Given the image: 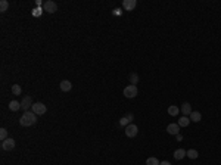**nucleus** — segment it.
<instances>
[{"mask_svg":"<svg viewBox=\"0 0 221 165\" xmlns=\"http://www.w3.org/2000/svg\"><path fill=\"white\" fill-rule=\"evenodd\" d=\"M37 122V115L33 112V111H27L24 112V115L19 118V124L22 127H31Z\"/></svg>","mask_w":221,"mask_h":165,"instance_id":"obj_1","label":"nucleus"},{"mask_svg":"<svg viewBox=\"0 0 221 165\" xmlns=\"http://www.w3.org/2000/svg\"><path fill=\"white\" fill-rule=\"evenodd\" d=\"M137 93H139L137 86H133V84H130V86H127L125 89H124V96H125L127 99H133V97H136Z\"/></svg>","mask_w":221,"mask_h":165,"instance_id":"obj_2","label":"nucleus"},{"mask_svg":"<svg viewBox=\"0 0 221 165\" xmlns=\"http://www.w3.org/2000/svg\"><path fill=\"white\" fill-rule=\"evenodd\" d=\"M31 109H33V112L35 113L37 117H39V115H44V113H46V111H47L46 105H44V103H41V102H35Z\"/></svg>","mask_w":221,"mask_h":165,"instance_id":"obj_3","label":"nucleus"},{"mask_svg":"<svg viewBox=\"0 0 221 165\" xmlns=\"http://www.w3.org/2000/svg\"><path fill=\"white\" fill-rule=\"evenodd\" d=\"M43 10L47 13H55L58 10V5L55 3L53 0H47V2H44V5H43Z\"/></svg>","mask_w":221,"mask_h":165,"instance_id":"obj_4","label":"nucleus"},{"mask_svg":"<svg viewBox=\"0 0 221 165\" xmlns=\"http://www.w3.org/2000/svg\"><path fill=\"white\" fill-rule=\"evenodd\" d=\"M139 134V127L136 126V124H130V126L125 127V136L130 137V139H133Z\"/></svg>","mask_w":221,"mask_h":165,"instance_id":"obj_5","label":"nucleus"},{"mask_svg":"<svg viewBox=\"0 0 221 165\" xmlns=\"http://www.w3.org/2000/svg\"><path fill=\"white\" fill-rule=\"evenodd\" d=\"M2 149H3V151H6V152L14 151L15 149V140L10 139V137H7L6 140H3V142H2Z\"/></svg>","mask_w":221,"mask_h":165,"instance_id":"obj_6","label":"nucleus"},{"mask_svg":"<svg viewBox=\"0 0 221 165\" xmlns=\"http://www.w3.org/2000/svg\"><path fill=\"white\" fill-rule=\"evenodd\" d=\"M33 99L30 97V96H25L24 99L21 100V109H24V112H27L30 108H33Z\"/></svg>","mask_w":221,"mask_h":165,"instance_id":"obj_7","label":"nucleus"},{"mask_svg":"<svg viewBox=\"0 0 221 165\" xmlns=\"http://www.w3.org/2000/svg\"><path fill=\"white\" fill-rule=\"evenodd\" d=\"M180 128L181 127L178 126V124H168V127H167V131H168V134H171V136H177V134H180Z\"/></svg>","mask_w":221,"mask_h":165,"instance_id":"obj_8","label":"nucleus"},{"mask_svg":"<svg viewBox=\"0 0 221 165\" xmlns=\"http://www.w3.org/2000/svg\"><path fill=\"white\" fill-rule=\"evenodd\" d=\"M59 86H60V90H62V92L68 93V92H71V89H72V83H71L69 80H62Z\"/></svg>","mask_w":221,"mask_h":165,"instance_id":"obj_9","label":"nucleus"},{"mask_svg":"<svg viewBox=\"0 0 221 165\" xmlns=\"http://www.w3.org/2000/svg\"><path fill=\"white\" fill-rule=\"evenodd\" d=\"M133 119H134V118H133V113H127L125 117H122V118L120 119V126H122V127L130 126Z\"/></svg>","mask_w":221,"mask_h":165,"instance_id":"obj_10","label":"nucleus"},{"mask_svg":"<svg viewBox=\"0 0 221 165\" xmlns=\"http://www.w3.org/2000/svg\"><path fill=\"white\" fill-rule=\"evenodd\" d=\"M136 5H137V2L136 0H124L122 2V7L125 9V10H133L134 7H136Z\"/></svg>","mask_w":221,"mask_h":165,"instance_id":"obj_11","label":"nucleus"},{"mask_svg":"<svg viewBox=\"0 0 221 165\" xmlns=\"http://www.w3.org/2000/svg\"><path fill=\"white\" fill-rule=\"evenodd\" d=\"M180 112L183 113L184 117H189L190 113L193 112V111H192V106H190V103H187V102H186V103H183V105H181V108H180Z\"/></svg>","mask_w":221,"mask_h":165,"instance_id":"obj_12","label":"nucleus"},{"mask_svg":"<svg viewBox=\"0 0 221 165\" xmlns=\"http://www.w3.org/2000/svg\"><path fill=\"white\" fill-rule=\"evenodd\" d=\"M183 158H186V151H184V149H175L174 151V159L181 161Z\"/></svg>","mask_w":221,"mask_h":165,"instance_id":"obj_13","label":"nucleus"},{"mask_svg":"<svg viewBox=\"0 0 221 165\" xmlns=\"http://www.w3.org/2000/svg\"><path fill=\"white\" fill-rule=\"evenodd\" d=\"M9 109H10L12 112L19 111L21 109V102H18V100H12V102H9Z\"/></svg>","mask_w":221,"mask_h":165,"instance_id":"obj_14","label":"nucleus"},{"mask_svg":"<svg viewBox=\"0 0 221 165\" xmlns=\"http://www.w3.org/2000/svg\"><path fill=\"white\" fill-rule=\"evenodd\" d=\"M189 118H190V121H193V122H199L202 119V115L201 112H198V111H193V112L189 115Z\"/></svg>","mask_w":221,"mask_h":165,"instance_id":"obj_15","label":"nucleus"},{"mask_svg":"<svg viewBox=\"0 0 221 165\" xmlns=\"http://www.w3.org/2000/svg\"><path fill=\"white\" fill-rule=\"evenodd\" d=\"M190 122H192V121H190V118H189V117H184V115H183L181 118H178V122H177V124H178L180 127H187L189 124H190Z\"/></svg>","mask_w":221,"mask_h":165,"instance_id":"obj_16","label":"nucleus"},{"mask_svg":"<svg viewBox=\"0 0 221 165\" xmlns=\"http://www.w3.org/2000/svg\"><path fill=\"white\" fill-rule=\"evenodd\" d=\"M186 156L190 158V159H196L198 156H199V153H198L196 149H189V151H186Z\"/></svg>","mask_w":221,"mask_h":165,"instance_id":"obj_17","label":"nucleus"},{"mask_svg":"<svg viewBox=\"0 0 221 165\" xmlns=\"http://www.w3.org/2000/svg\"><path fill=\"white\" fill-rule=\"evenodd\" d=\"M168 113H170V115H171V117H177V115H178V113H180V108H177V106H170V108H168Z\"/></svg>","mask_w":221,"mask_h":165,"instance_id":"obj_18","label":"nucleus"},{"mask_svg":"<svg viewBox=\"0 0 221 165\" xmlns=\"http://www.w3.org/2000/svg\"><path fill=\"white\" fill-rule=\"evenodd\" d=\"M128 80H130V83H131L133 86H136V84L139 83V75H137V74H134V72H131L130 75H128Z\"/></svg>","mask_w":221,"mask_h":165,"instance_id":"obj_19","label":"nucleus"},{"mask_svg":"<svg viewBox=\"0 0 221 165\" xmlns=\"http://www.w3.org/2000/svg\"><path fill=\"white\" fill-rule=\"evenodd\" d=\"M12 93H14L15 96H19L21 93H22V87H21L19 84H14V86H12Z\"/></svg>","mask_w":221,"mask_h":165,"instance_id":"obj_20","label":"nucleus"},{"mask_svg":"<svg viewBox=\"0 0 221 165\" xmlns=\"http://www.w3.org/2000/svg\"><path fill=\"white\" fill-rule=\"evenodd\" d=\"M161 162L158 161V158H155V156H150V158L146 159V165H159Z\"/></svg>","mask_w":221,"mask_h":165,"instance_id":"obj_21","label":"nucleus"},{"mask_svg":"<svg viewBox=\"0 0 221 165\" xmlns=\"http://www.w3.org/2000/svg\"><path fill=\"white\" fill-rule=\"evenodd\" d=\"M7 7H9V2L7 0H2L0 2V12H6Z\"/></svg>","mask_w":221,"mask_h":165,"instance_id":"obj_22","label":"nucleus"},{"mask_svg":"<svg viewBox=\"0 0 221 165\" xmlns=\"http://www.w3.org/2000/svg\"><path fill=\"white\" fill-rule=\"evenodd\" d=\"M33 16H35V18H39V16H41V13H43V9L41 7H35V9H33Z\"/></svg>","mask_w":221,"mask_h":165,"instance_id":"obj_23","label":"nucleus"},{"mask_svg":"<svg viewBox=\"0 0 221 165\" xmlns=\"http://www.w3.org/2000/svg\"><path fill=\"white\" fill-rule=\"evenodd\" d=\"M7 139V130L6 128H0V140L3 142V140Z\"/></svg>","mask_w":221,"mask_h":165,"instance_id":"obj_24","label":"nucleus"},{"mask_svg":"<svg viewBox=\"0 0 221 165\" xmlns=\"http://www.w3.org/2000/svg\"><path fill=\"white\" fill-rule=\"evenodd\" d=\"M114 15H121V10H120V9H115V10H114Z\"/></svg>","mask_w":221,"mask_h":165,"instance_id":"obj_25","label":"nucleus"},{"mask_svg":"<svg viewBox=\"0 0 221 165\" xmlns=\"http://www.w3.org/2000/svg\"><path fill=\"white\" fill-rule=\"evenodd\" d=\"M35 5H37V7H41V5H43V3H41L40 0H37V2H35Z\"/></svg>","mask_w":221,"mask_h":165,"instance_id":"obj_26","label":"nucleus"},{"mask_svg":"<svg viewBox=\"0 0 221 165\" xmlns=\"http://www.w3.org/2000/svg\"><path fill=\"white\" fill-rule=\"evenodd\" d=\"M159 165H171V164H170L168 161H162V162H161V164H159Z\"/></svg>","mask_w":221,"mask_h":165,"instance_id":"obj_27","label":"nucleus"},{"mask_svg":"<svg viewBox=\"0 0 221 165\" xmlns=\"http://www.w3.org/2000/svg\"><path fill=\"white\" fill-rule=\"evenodd\" d=\"M175 137H177V140H181V139H183V136H181V134H177Z\"/></svg>","mask_w":221,"mask_h":165,"instance_id":"obj_28","label":"nucleus"}]
</instances>
